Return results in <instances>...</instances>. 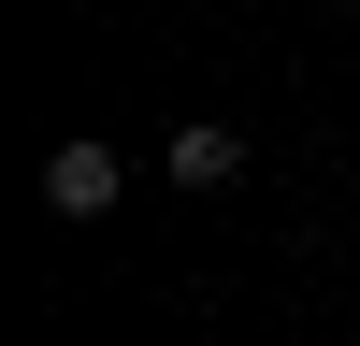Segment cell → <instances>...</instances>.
<instances>
[{
  "mask_svg": "<svg viewBox=\"0 0 360 346\" xmlns=\"http://www.w3.org/2000/svg\"><path fill=\"white\" fill-rule=\"evenodd\" d=\"M115 188H130V159H115L101 130H72V144L44 159V202H58V217H115Z\"/></svg>",
  "mask_w": 360,
  "mask_h": 346,
  "instance_id": "1",
  "label": "cell"
},
{
  "mask_svg": "<svg viewBox=\"0 0 360 346\" xmlns=\"http://www.w3.org/2000/svg\"><path fill=\"white\" fill-rule=\"evenodd\" d=\"M159 173H173V188H188V202H217L231 173H245V130H217V115H188V130L159 144Z\"/></svg>",
  "mask_w": 360,
  "mask_h": 346,
  "instance_id": "2",
  "label": "cell"
}]
</instances>
